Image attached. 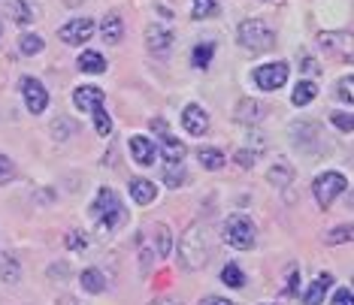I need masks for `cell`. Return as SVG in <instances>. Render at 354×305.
I'll list each match as a JSON object with an SVG mask.
<instances>
[{
    "mask_svg": "<svg viewBox=\"0 0 354 305\" xmlns=\"http://www.w3.org/2000/svg\"><path fill=\"white\" fill-rule=\"evenodd\" d=\"M91 34H94V21L91 19H70L67 25L58 30L64 46H82V43L91 39Z\"/></svg>",
    "mask_w": 354,
    "mask_h": 305,
    "instance_id": "9",
    "label": "cell"
},
{
    "mask_svg": "<svg viewBox=\"0 0 354 305\" xmlns=\"http://www.w3.org/2000/svg\"><path fill=\"white\" fill-rule=\"evenodd\" d=\"M191 15H194L197 21L215 19V15H218V0H191Z\"/></svg>",
    "mask_w": 354,
    "mask_h": 305,
    "instance_id": "25",
    "label": "cell"
},
{
    "mask_svg": "<svg viewBox=\"0 0 354 305\" xmlns=\"http://www.w3.org/2000/svg\"><path fill=\"white\" fill-rule=\"evenodd\" d=\"M212 55H215V43H200L194 49V67H209L212 63Z\"/></svg>",
    "mask_w": 354,
    "mask_h": 305,
    "instance_id": "29",
    "label": "cell"
},
{
    "mask_svg": "<svg viewBox=\"0 0 354 305\" xmlns=\"http://www.w3.org/2000/svg\"><path fill=\"white\" fill-rule=\"evenodd\" d=\"M94 115V130H97V136H109L112 133V118H109V112L103 109V106H97L91 112Z\"/></svg>",
    "mask_w": 354,
    "mask_h": 305,
    "instance_id": "28",
    "label": "cell"
},
{
    "mask_svg": "<svg viewBox=\"0 0 354 305\" xmlns=\"http://www.w3.org/2000/svg\"><path fill=\"white\" fill-rule=\"evenodd\" d=\"M70 133H76V121H67V118H58L52 127V136L55 139H67Z\"/></svg>",
    "mask_w": 354,
    "mask_h": 305,
    "instance_id": "33",
    "label": "cell"
},
{
    "mask_svg": "<svg viewBox=\"0 0 354 305\" xmlns=\"http://www.w3.org/2000/svg\"><path fill=\"white\" fill-rule=\"evenodd\" d=\"M333 127H339L342 133H351L354 130V115H351V112H336V115H333Z\"/></svg>",
    "mask_w": 354,
    "mask_h": 305,
    "instance_id": "36",
    "label": "cell"
},
{
    "mask_svg": "<svg viewBox=\"0 0 354 305\" xmlns=\"http://www.w3.org/2000/svg\"><path fill=\"white\" fill-rule=\"evenodd\" d=\"M0 34H3V21H0Z\"/></svg>",
    "mask_w": 354,
    "mask_h": 305,
    "instance_id": "47",
    "label": "cell"
},
{
    "mask_svg": "<svg viewBox=\"0 0 354 305\" xmlns=\"http://www.w3.org/2000/svg\"><path fill=\"white\" fill-rule=\"evenodd\" d=\"M79 70H82L85 76H100V73H106V58H103L100 52L88 49L79 55Z\"/></svg>",
    "mask_w": 354,
    "mask_h": 305,
    "instance_id": "16",
    "label": "cell"
},
{
    "mask_svg": "<svg viewBox=\"0 0 354 305\" xmlns=\"http://www.w3.org/2000/svg\"><path fill=\"white\" fill-rule=\"evenodd\" d=\"M151 130L164 136V133H170V124H167V121H160V118H151Z\"/></svg>",
    "mask_w": 354,
    "mask_h": 305,
    "instance_id": "42",
    "label": "cell"
},
{
    "mask_svg": "<svg viewBox=\"0 0 354 305\" xmlns=\"http://www.w3.org/2000/svg\"><path fill=\"white\" fill-rule=\"evenodd\" d=\"M160 151H164V164H182L185 142L176 139V136H170V133H164L160 136Z\"/></svg>",
    "mask_w": 354,
    "mask_h": 305,
    "instance_id": "18",
    "label": "cell"
},
{
    "mask_svg": "<svg viewBox=\"0 0 354 305\" xmlns=\"http://www.w3.org/2000/svg\"><path fill=\"white\" fill-rule=\"evenodd\" d=\"M73 103L79 112H94L97 106H103V88L97 85H79L73 91Z\"/></svg>",
    "mask_w": 354,
    "mask_h": 305,
    "instance_id": "12",
    "label": "cell"
},
{
    "mask_svg": "<svg viewBox=\"0 0 354 305\" xmlns=\"http://www.w3.org/2000/svg\"><path fill=\"white\" fill-rule=\"evenodd\" d=\"M67 248H73V251H82V248H85V239H82V233H79V230L67 233Z\"/></svg>",
    "mask_w": 354,
    "mask_h": 305,
    "instance_id": "40",
    "label": "cell"
},
{
    "mask_svg": "<svg viewBox=\"0 0 354 305\" xmlns=\"http://www.w3.org/2000/svg\"><path fill=\"white\" fill-rule=\"evenodd\" d=\"M221 239L230 248H236V251H245V248H254L257 242V227L245 215H230L221 227Z\"/></svg>",
    "mask_w": 354,
    "mask_h": 305,
    "instance_id": "4",
    "label": "cell"
},
{
    "mask_svg": "<svg viewBox=\"0 0 354 305\" xmlns=\"http://www.w3.org/2000/svg\"><path fill=\"white\" fill-rule=\"evenodd\" d=\"M82 291L85 293H103L106 291V278L100 269H85L82 272Z\"/></svg>",
    "mask_w": 354,
    "mask_h": 305,
    "instance_id": "24",
    "label": "cell"
},
{
    "mask_svg": "<svg viewBox=\"0 0 354 305\" xmlns=\"http://www.w3.org/2000/svg\"><path fill=\"white\" fill-rule=\"evenodd\" d=\"M176 254H179V266L182 269H203L209 254H212V245H209V233L203 224H191L188 230L182 233L179 245H176Z\"/></svg>",
    "mask_w": 354,
    "mask_h": 305,
    "instance_id": "2",
    "label": "cell"
},
{
    "mask_svg": "<svg viewBox=\"0 0 354 305\" xmlns=\"http://www.w3.org/2000/svg\"><path fill=\"white\" fill-rule=\"evenodd\" d=\"M339 97L345 103H354V79L351 76H342L339 79Z\"/></svg>",
    "mask_w": 354,
    "mask_h": 305,
    "instance_id": "38",
    "label": "cell"
},
{
    "mask_svg": "<svg viewBox=\"0 0 354 305\" xmlns=\"http://www.w3.org/2000/svg\"><path fill=\"white\" fill-rule=\"evenodd\" d=\"M345 175L342 173H321L318 179H315V184H312V194H315V199H318V206L321 208H330L336 203V199L342 197V190H345Z\"/></svg>",
    "mask_w": 354,
    "mask_h": 305,
    "instance_id": "5",
    "label": "cell"
},
{
    "mask_svg": "<svg viewBox=\"0 0 354 305\" xmlns=\"http://www.w3.org/2000/svg\"><path fill=\"white\" fill-rule=\"evenodd\" d=\"M324 242H327V245H342V242H351V227H348V224H342V227L330 230L327 236H324Z\"/></svg>",
    "mask_w": 354,
    "mask_h": 305,
    "instance_id": "31",
    "label": "cell"
},
{
    "mask_svg": "<svg viewBox=\"0 0 354 305\" xmlns=\"http://www.w3.org/2000/svg\"><path fill=\"white\" fill-rule=\"evenodd\" d=\"M221 281L227 287H245V272L236 266V263H227V266L221 269Z\"/></svg>",
    "mask_w": 354,
    "mask_h": 305,
    "instance_id": "27",
    "label": "cell"
},
{
    "mask_svg": "<svg viewBox=\"0 0 354 305\" xmlns=\"http://www.w3.org/2000/svg\"><path fill=\"white\" fill-rule=\"evenodd\" d=\"M100 34H103V39H106V43L115 46L118 39L124 37V21H122V15L109 12L106 19H103V25H100Z\"/></svg>",
    "mask_w": 354,
    "mask_h": 305,
    "instance_id": "20",
    "label": "cell"
},
{
    "mask_svg": "<svg viewBox=\"0 0 354 305\" xmlns=\"http://www.w3.org/2000/svg\"><path fill=\"white\" fill-rule=\"evenodd\" d=\"M294 133V142L300 151H309V155H318V151H327V142H324V133H321V124L315 121H297L291 127Z\"/></svg>",
    "mask_w": 354,
    "mask_h": 305,
    "instance_id": "6",
    "label": "cell"
},
{
    "mask_svg": "<svg viewBox=\"0 0 354 305\" xmlns=\"http://www.w3.org/2000/svg\"><path fill=\"white\" fill-rule=\"evenodd\" d=\"M158 197V184H151L149 179H133L131 181V199L140 206H149Z\"/></svg>",
    "mask_w": 354,
    "mask_h": 305,
    "instance_id": "17",
    "label": "cell"
},
{
    "mask_svg": "<svg viewBox=\"0 0 354 305\" xmlns=\"http://www.w3.org/2000/svg\"><path fill=\"white\" fill-rule=\"evenodd\" d=\"M263 115H267V109H263L257 100H239L236 103V121H243V124H261Z\"/></svg>",
    "mask_w": 354,
    "mask_h": 305,
    "instance_id": "14",
    "label": "cell"
},
{
    "mask_svg": "<svg viewBox=\"0 0 354 305\" xmlns=\"http://www.w3.org/2000/svg\"><path fill=\"white\" fill-rule=\"evenodd\" d=\"M233 160H236L243 170H252L254 166V160H257V151H252V148H239L236 155H233Z\"/></svg>",
    "mask_w": 354,
    "mask_h": 305,
    "instance_id": "35",
    "label": "cell"
},
{
    "mask_svg": "<svg viewBox=\"0 0 354 305\" xmlns=\"http://www.w3.org/2000/svg\"><path fill=\"white\" fill-rule=\"evenodd\" d=\"M21 88V97H25V106L30 115H39V112H46V106H49V91H46V85L39 82V79L34 76H25L19 82Z\"/></svg>",
    "mask_w": 354,
    "mask_h": 305,
    "instance_id": "8",
    "label": "cell"
},
{
    "mask_svg": "<svg viewBox=\"0 0 354 305\" xmlns=\"http://www.w3.org/2000/svg\"><path fill=\"white\" fill-rule=\"evenodd\" d=\"M315 97H318L315 82H312V79H303V82H297V88H294L291 103H294V106H309V103L315 100Z\"/></svg>",
    "mask_w": 354,
    "mask_h": 305,
    "instance_id": "21",
    "label": "cell"
},
{
    "mask_svg": "<svg viewBox=\"0 0 354 305\" xmlns=\"http://www.w3.org/2000/svg\"><path fill=\"white\" fill-rule=\"evenodd\" d=\"M330 284H333V275H327V272H321L315 281H309V287H306V293H303V305H321L324 302V293L330 291Z\"/></svg>",
    "mask_w": 354,
    "mask_h": 305,
    "instance_id": "13",
    "label": "cell"
},
{
    "mask_svg": "<svg viewBox=\"0 0 354 305\" xmlns=\"http://www.w3.org/2000/svg\"><path fill=\"white\" fill-rule=\"evenodd\" d=\"M333 305H354V299H351V291H348V287H339V291L333 293Z\"/></svg>",
    "mask_w": 354,
    "mask_h": 305,
    "instance_id": "41",
    "label": "cell"
},
{
    "mask_svg": "<svg viewBox=\"0 0 354 305\" xmlns=\"http://www.w3.org/2000/svg\"><path fill=\"white\" fill-rule=\"evenodd\" d=\"M197 160H200V166H203V170H221V166H224V151L203 146V148H197Z\"/></svg>",
    "mask_w": 354,
    "mask_h": 305,
    "instance_id": "23",
    "label": "cell"
},
{
    "mask_svg": "<svg viewBox=\"0 0 354 305\" xmlns=\"http://www.w3.org/2000/svg\"><path fill=\"white\" fill-rule=\"evenodd\" d=\"M15 173H19V170H15V164H12V160L6 157V155H0V184L12 181V179H15Z\"/></svg>",
    "mask_w": 354,
    "mask_h": 305,
    "instance_id": "34",
    "label": "cell"
},
{
    "mask_svg": "<svg viewBox=\"0 0 354 305\" xmlns=\"http://www.w3.org/2000/svg\"><path fill=\"white\" fill-rule=\"evenodd\" d=\"M288 63L285 61H272V63H261V67L252 73V79H254V85L257 88H263V91H279L281 85L288 82Z\"/></svg>",
    "mask_w": 354,
    "mask_h": 305,
    "instance_id": "7",
    "label": "cell"
},
{
    "mask_svg": "<svg viewBox=\"0 0 354 305\" xmlns=\"http://www.w3.org/2000/svg\"><path fill=\"white\" fill-rule=\"evenodd\" d=\"M303 73H318V63L315 61H303Z\"/></svg>",
    "mask_w": 354,
    "mask_h": 305,
    "instance_id": "44",
    "label": "cell"
},
{
    "mask_svg": "<svg viewBox=\"0 0 354 305\" xmlns=\"http://www.w3.org/2000/svg\"><path fill=\"white\" fill-rule=\"evenodd\" d=\"M12 19H15V25H30V6L25 3V0H19V3H12Z\"/></svg>",
    "mask_w": 354,
    "mask_h": 305,
    "instance_id": "32",
    "label": "cell"
},
{
    "mask_svg": "<svg viewBox=\"0 0 354 305\" xmlns=\"http://www.w3.org/2000/svg\"><path fill=\"white\" fill-rule=\"evenodd\" d=\"M131 155L140 166H151L155 164V146L146 136H131Z\"/></svg>",
    "mask_w": 354,
    "mask_h": 305,
    "instance_id": "15",
    "label": "cell"
},
{
    "mask_svg": "<svg viewBox=\"0 0 354 305\" xmlns=\"http://www.w3.org/2000/svg\"><path fill=\"white\" fill-rule=\"evenodd\" d=\"M170 248H173L170 230H167V227H158V254H160V257H167V254H170Z\"/></svg>",
    "mask_w": 354,
    "mask_h": 305,
    "instance_id": "37",
    "label": "cell"
},
{
    "mask_svg": "<svg viewBox=\"0 0 354 305\" xmlns=\"http://www.w3.org/2000/svg\"><path fill=\"white\" fill-rule=\"evenodd\" d=\"M151 305H182V302L179 299H155Z\"/></svg>",
    "mask_w": 354,
    "mask_h": 305,
    "instance_id": "45",
    "label": "cell"
},
{
    "mask_svg": "<svg viewBox=\"0 0 354 305\" xmlns=\"http://www.w3.org/2000/svg\"><path fill=\"white\" fill-rule=\"evenodd\" d=\"M88 215H91V224H94V230H97L100 236L115 233L127 221V212H124L122 199H118V194L112 188H100L97 190V197H94L91 206H88Z\"/></svg>",
    "mask_w": 354,
    "mask_h": 305,
    "instance_id": "1",
    "label": "cell"
},
{
    "mask_svg": "<svg viewBox=\"0 0 354 305\" xmlns=\"http://www.w3.org/2000/svg\"><path fill=\"white\" fill-rule=\"evenodd\" d=\"M61 305H76V299H64Z\"/></svg>",
    "mask_w": 354,
    "mask_h": 305,
    "instance_id": "46",
    "label": "cell"
},
{
    "mask_svg": "<svg viewBox=\"0 0 354 305\" xmlns=\"http://www.w3.org/2000/svg\"><path fill=\"white\" fill-rule=\"evenodd\" d=\"M236 43L248 52H270L276 46V34L267 21L261 19H245L243 25L236 28Z\"/></svg>",
    "mask_w": 354,
    "mask_h": 305,
    "instance_id": "3",
    "label": "cell"
},
{
    "mask_svg": "<svg viewBox=\"0 0 354 305\" xmlns=\"http://www.w3.org/2000/svg\"><path fill=\"white\" fill-rule=\"evenodd\" d=\"M297 291H300V272H297V269L291 266V272H288V284H285V293H288V296H294Z\"/></svg>",
    "mask_w": 354,
    "mask_h": 305,
    "instance_id": "39",
    "label": "cell"
},
{
    "mask_svg": "<svg viewBox=\"0 0 354 305\" xmlns=\"http://www.w3.org/2000/svg\"><path fill=\"white\" fill-rule=\"evenodd\" d=\"M19 49H21V55H37V52H43V37L25 34V37L19 39Z\"/></svg>",
    "mask_w": 354,
    "mask_h": 305,
    "instance_id": "30",
    "label": "cell"
},
{
    "mask_svg": "<svg viewBox=\"0 0 354 305\" xmlns=\"http://www.w3.org/2000/svg\"><path fill=\"white\" fill-rule=\"evenodd\" d=\"M267 181L279 184V188H281V184H291L294 181V166L285 164V160H276V164L267 170Z\"/></svg>",
    "mask_w": 354,
    "mask_h": 305,
    "instance_id": "22",
    "label": "cell"
},
{
    "mask_svg": "<svg viewBox=\"0 0 354 305\" xmlns=\"http://www.w3.org/2000/svg\"><path fill=\"white\" fill-rule=\"evenodd\" d=\"M200 305H233V302L224 299V296H206V299H200Z\"/></svg>",
    "mask_w": 354,
    "mask_h": 305,
    "instance_id": "43",
    "label": "cell"
},
{
    "mask_svg": "<svg viewBox=\"0 0 354 305\" xmlns=\"http://www.w3.org/2000/svg\"><path fill=\"white\" fill-rule=\"evenodd\" d=\"M19 278H21L19 257H12L10 251H0V281L3 284H15Z\"/></svg>",
    "mask_w": 354,
    "mask_h": 305,
    "instance_id": "19",
    "label": "cell"
},
{
    "mask_svg": "<svg viewBox=\"0 0 354 305\" xmlns=\"http://www.w3.org/2000/svg\"><path fill=\"white\" fill-rule=\"evenodd\" d=\"M182 124H185V130H188L191 136H203L209 130V115L203 112V106L188 103V106L182 109Z\"/></svg>",
    "mask_w": 354,
    "mask_h": 305,
    "instance_id": "11",
    "label": "cell"
},
{
    "mask_svg": "<svg viewBox=\"0 0 354 305\" xmlns=\"http://www.w3.org/2000/svg\"><path fill=\"white\" fill-rule=\"evenodd\" d=\"M146 46H149V52L155 55V58L170 55V49H173V30H167L160 25H149L146 28Z\"/></svg>",
    "mask_w": 354,
    "mask_h": 305,
    "instance_id": "10",
    "label": "cell"
},
{
    "mask_svg": "<svg viewBox=\"0 0 354 305\" xmlns=\"http://www.w3.org/2000/svg\"><path fill=\"white\" fill-rule=\"evenodd\" d=\"M164 181L167 188H182L188 181V170L182 164H164Z\"/></svg>",
    "mask_w": 354,
    "mask_h": 305,
    "instance_id": "26",
    "label": "cell"
}]
</instances>
